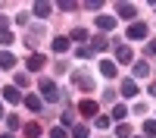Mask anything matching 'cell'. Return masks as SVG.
Instances as JSON below:
<instances>
[{
	"mask_svg": "<svg viewBox=\"0 0 156 138\" xmlns=\"http://www.w3.org/2000/svg\"><path fill=\"white\" fill-rule=\"evenodd\" d=\"M6 125H9V129H19L22 122H19V116H6Z\"/></svg>",
	"mask_w": 156,
	"mask_h": 138,
	"instance_id": "28",
	"label": "cell"
},
{
	"mask_svg": "<svg viewBox=\"0 0 156 138\" xmlns=\"http://www.w3.org/2000/svg\"><path fill=\"white\" fill-rule=\"evenodd\" d=\"M134 54H131V47L128 44H115V63H131Z\"/></svg>",
	"mask_w": 156,
	"mask_h": 138,
	"instance_id": "4",
	"label": "cell"
},
{
	"mask_svg": "<svg viewBox=\"0 0 156 138\" xmlns=\"http://www.w3.org/2000/svg\"><path fill=\"white\" fill-rule=\"evenodd\" d=\"M115 13H119L122 19H134V16H137V6H131V3H119V6H115Z\"/></svg>",
	"mask_w": 156,
	"mask_h": 138,
	"instance_id": "6",
	"label": "cell"
},
{
	"mask_svg": "<svg viewBox=\"0 0 156 138\" xmlns=\"http://www.w3.org/2000/svg\"><path fill=\"white\" fill-rule=\"evenodd\" d=\"M72 82L81 88V91H90V88H94V79H90L87 72H75V75H72Z\"/></svg>",
	"mask_w": 156,
	"mask_h": 138,
	"instance_id": "3",
	"label": "cell"
},
{
	"mask_svg": "<svg viewBox=\"0 0 156 138\" xmlns=\"http://www.w3.org/2000/svg\"><path fill=\"white\" fill-rule=\"evenodd\" d=\"M25 138H41V125L37 122H25Z\"/></svg>",
	"mask_w": 156,
	"mask_h": 138,
	"instance_id": "15",
	"label": "cell"
},
{
	"mask_svg": "<svg viewBox=\"0 0 156 138\" xmlns=\"http://www.w3.org/2000/svg\"><path fill=\"white\" fill-rule=\"evenodd\" d=\"M128 38H131V41H144V38H147V25H144V22L128 25Z\"/></svg>",
	"mask_w": 156,
	"mask_h": 138,
	"instance_id": "2",
	"label": "cell"
},
{
	"mask_svg": "<svg viewBox=\"0 0 156 138\" xmlns=\"http://www.w3.org/2000/svg\"><path fill=\"white\" fill-rule=\"evenodd\" d=\"M103 47H106V38H103V35H97L94 41H90V50H103Z\"/></svg>",
	"mask_w": 156,
	"mask_h": 138,
	"instance_id": "17",
	"label": "cell"
},
{
	"mask_svg": "<svg viewBox=\"0 0 156 138\" xmlns=\"http://www.w3.org/2000/svg\"><path fill=\"white\" fill-rule=\"evenodd\" d=\"M3 97L9 100V104H19V100H25V97L19 94V88H3Z\"/></svg>",
	"mask_w": 156,
	"mask_h": 138,
	"instance_id": "13",
	"label": "cell"
},
{
	"mask_svg": "<svg viewBox=\"0 0 156 138\" xmlns=\"http://www.w3.org/2000/svg\"><path fill=\"white\" fill-rule=\"evenodd\" d=\"M150 94H153V97H156V82H153V85H150Z\"/></svg>",
	"mask_w": 156,
	"mask_h": 138,
	"instance_id": "31",
	"label": "cell"
},
{
	"mask_svg": "<svg viewBox=\"0 0 156 138\" xmlns=\"http://www.w3.org/2000/svg\"><path fill=\"white\" fill-rule=\"evenodd\" d=\"M25 107H28V110H34V113H41V107H44V100L37 97V94H25Z\"/></svg>",
	"mask_w": 156,
	"mask_h": 138,
	"instance_id": "7",
	"label": "cell"
},
{
	"mask_svg": "<svg viewBox=\"0 0 156 138\" xmlns=\"http://www.w3.org/2000/svg\"><path fill=\"white\" fill-rule=\"evenodd\" d=\"M72 135H75V138H87V125H75Z\"/></svg>",
	"mask_w": 156,
	"mask_h": 138,
	"instance_id": "22",
	"label": "cell"
},
{
	"mask_svg": "<svg viewBox=\"0 0 156 138\" xmlns=\"http://www.w3.org/2000/svg\"><path fill=\"white\" fill-rule=\"evenodd\" d=\"M115 135H119V138H131V129H128V125H119V129H115Z\"/></svg>",
	"mask_w": 156,
	"mask_h": 138,
	"instance_id": "25",
	"label": "cell"
},
{
	"mask_svg": "<svg viewBox=\"0 0 156 138\" xmlns=\"http://www.w3.org/2000/svg\"><path fill=\"white\" fill-rule=\"evenodd\" d=\"M53 50L56 54H66L69 50V38H53Z\"/></svg>",
	"mask_w": 156,
	"mask_h": 138,
	"instance_id": "16",
	"label": "cell"
},
{
	"mask_svg": "<svg viewBox=\"0 0 156 138\" xmlns=\"http://www.w3.org/2000/svg\"><path fill=\"white\" fill-rule=\"evenodd\" d=\"M125 116H128V110H125L122 104H115V107H112V119H125Z\"/></svg>",
	"mask_w": 156,
	"mask_h": 138,
	"instance_id": "18",
	"label": "cell"
},
{
	"mask_svg": "<svg viewBox=\"0 0 156 138\" xmlns=\"http://www.w3.org/2000/svg\"><path fill=\"white\" fill-rule=\"evenodd\" d=\"M97 129H109V116H97Z\"/></svg>",
	"mask_w": 156,
	"mask_h": 138,
	"instance_id": "26",
	"label": "cell"
},
{
	"mask_svg": "<svg viewBox=\"0 0 156 138\" xmlns=\"http://www.w3.org/2000/svg\"><path fill=\"white\" fill-rule=\"evenodd\" d=\"M34 16H41V19L50 16V3H47V0H37V3H34Z\"/></svg>",
	"mask_w": 156,
	"mask_h": 138,
	"instance_id": "12",
	"label": "cell"
},
{
	"mask_svg": "<svg viewBox=\"0 0 156 138\" xmlns=\"http://www.w3.org/2000/svg\"><path fill=\"white\" fill-rule=\"evenodd\" d=\"M50 138H69V132L62 125H56V129H50Z\"/></svg>",
	"mask_w": 156,
	"mask_h": 138,
	"instance_id": "21",
	"label": "cell"
},
{
	"mask_svg": "<svg viewBox=\"0 0 156 138\" xmlns=\"http://www.w3.org/2000/svg\"><path fill=\"white\" fill-rule=\"evenodd\" d=\"M72 41H87V28H72Z\"/></svg>",
	"mask_w": 156,
	"mask_h": 138,
	"instance_id": "19",
	"label": "cell"
},
{
	"mask_svg": "<svg viewBox=\"0 0 156 138\" xmlns=\"http://www.w3.org/2000/svg\"><path fill=\"white\" fill-rule=\"evenodd\" d=\"M0 44H12V32H0Z\"/></svg>",
	"mask_w": 156,
	"mask_h": 138,
	"instance_id": "27",
	"label": "cell"
},
{
	"mask_svg": "<svg viewBox=\"0 0 156 138\" xmlns=\"http://www.w3.org/2000/svg\"><path fill=\"white\" fill-rule=\"evenodd\" d=\"M0 138H12V135H0Z\"/></svg>",
	"mask_w": 156,
	"mask_h": 138,
	"instance_id": "33",
	"label": "cell"
},
{
	"mask_svg": "<svg viewBox=\"0 0 156 138\" xmlns=\"http://www.w3.org/2000/svg\"><path fill=\"white\" fill-rule=\"evenodd\" d=\"M147 54H150V57H156V41H150V44H147Z\"/></svg>",
	"mask_w": 156,
	"mask_h": 138,
	"instance_id": "30",
	"label": "cell"
},
{
	"mask_svg": "<svg viewBox=\"0 0 156 138\" xmlns=\"http://www.w3.org/2000/svg\"><path fill=\"white\" fill-rule=\"evenodd\" d=\"M122 94H125V97H134V94H137V82L125 79V82H122Z\"/></svg>",
	"mask_w": 156,
	"mask_h": 138,
	"instance_id": "14",
	"label": "cell"
},
{
	"mask_svg": "<svg viewBox=\"0 0 156 138\" xmlns=\"http://www.w3.org/2000/svg\"><path fill=\"white\" fill-rule=\"evenodd\" d=\"M97 28L100 32H112L115 28V19L112 16H97Z\"/></svg>",
	"mask_w": 156,
	"mask_h": 138,
	"instance_id": "8",
	"label": "cell"
},
{
	"mask_svg": "<svg viewBox=\"0 0 156 138\" xmlns=\"http://www.w3.org/2000/svg\"><path fill=\"white\" fill-rule=\"evenodd\" d=\"M6 25H9V19H6V16H0V32H9Z\"/></svg>",
	"mask_w": 156,
	"mask_h": 138,
	"instance_id": "29",
	"label": "cell"
},
{
	"mask_svg": "<svg viewBox=\"0 0 156 138\" xmlns=\"http://www.w3.org/2000/svg\"><path fill=\"white\" fill-rule=\"evenodd\" d=\"M75 54H78V57H81V60H87V57H94V50H90V47H78V50H75Z\"/></svg>",
	"mask_w": 156,
	"mask_h": 138,
	"instance_id": "24",
	"label": "cell"
},
{
	"mask_svg": "<svg viewBox=\"0 0 156 138\" xmlns=\"http://www.w3.org/2000/svg\"><path fill=\"white\" fill-rule=\"evenodd\" d=\"M12 66H16V57L9 50H0V69H12Z\"/></svg>",
	"mask_w": 156,
	"mask_h": 138,
	"instance_id": "9",
	"label": "cell"
},
{
	"mask_svg": "<svg viewBox=\"0 0 156 138\" xmlns=\"http://www.w3.org/2000/svg\"><path fill=\"white\" fill-rule=\"evenodd\" d=\"M144 132H147V135H156V119H147V122H144Z\"/></svg>",
	"mask_w": 156,
	"mask_h": 138,
	"instance_id": "23",
	"label": "cell"
},
{
	"mask_svg": "<svg viewBox=\"0 0 156 138\" xmlns=\"http://www.w3.org/2000/svg\"><path fill=\"white\" fill-rule=\"evenodd\" d=\"M37 88H41V94L50 100V104H53V100H59V88L53 85V79H41V85H37Z\"/></svg>",
	"mask_w": 156,
	"mask_h": 138,
	"instance_id": "1",
	"label": "cell"
},
{
	"mask_svg": "<svg viewBox=\"0 0 156 138\" xmlns=\"http://www.w3.org/2000/svg\"><path fill=\"white\" fill-rule=\"evenodd\" d=\"M147 72H150V66H147L144 60H140V63H134V75H147Z\"/></svg>",
	"mask_w": 156,
	"mask_h": 138,
	"instance_id": "20",
	"label": "cell"
},
{
	"mask_svg": "<svg viewBox=\"0 0 156 138\" xmlns=\"http://www.w3.org/2000/svg\"><path fill=\"white\" fill-rule=\"evenodd\" d=\"M0 116H3V104H0Z\"/></svg>",
	"mask_w": 156,
	"mask_h": 138,
	"instance_id": "32",
	"label": "cell"
},
{
	"mask_svg": "<svg viewBox=\"0 0 156 138\" xmlns=\"http://www.w3.org/2000/svg\"><path fill=\"white\" fill-rule=\"evenodd\" d=\"M25 66H28L31 72H41V69H44V54H31V57H28V63H25Z\"/></svg>",
	"mask_w": 156,
	"mask_h": 138,
	"instance_id": "5",
	"label": "cell"
},
{
	"mask_svg": "<svg viewBox=\"0 0 156 138\" xmlns=\"http://www.w3.org/2000/svg\"><path fill=\"white\" fill-rule=\"evenodd\" d=\"M78 110H81V116H94V113H97V100H81Z\"/></svg>",
	"mask_w": 156,
	"mask_h": 138,
	"instance_id": "11",
	"label": "cell"
},
{
	"mask_svg": "<svg viewBox=\"0 0 156 138\" xmlns=\"http://www.w3.org/2000/svg\"><path fill=\"white\" fill-rule=\"evenodd\" d=\"M100 72L106 75V79H115V63L112 60H100Z\"/></svg>",
	"mask_w": 156,
	"mask_h": 138,
	"instance_id": "10",
	"label": "cell"
}]
</instances>
